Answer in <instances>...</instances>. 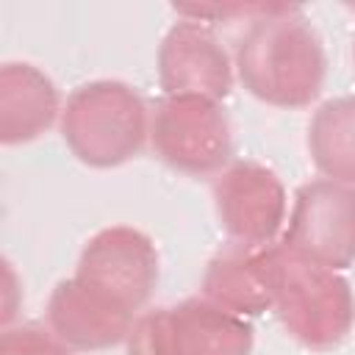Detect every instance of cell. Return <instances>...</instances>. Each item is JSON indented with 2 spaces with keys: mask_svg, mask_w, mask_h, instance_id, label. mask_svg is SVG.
I'll use <instances>...</instances> for the list:
<instances>
[{
  "mask_svg": "<svg viewBox=\"0 0 355 355\" xmlns=\"http://www.w3.org/2000/svg\"><path fill=\"white\" fill-rule=\"evenodd\" d=\"M324 47L297 6L272 3L252 19L236 47V72L244 89L277 108L311 105L324 83Z\"/></svg>",
  "mask_w": 355,
  "mask_h": 355,
  "instance_id": "1",
  "label": "cell"
},
{
  "mask_svg": "<svg viewBox=\"0 0 355 355\" xmlns=\"http://www.w3.org/2000/svg\"><path fill=\"white\" fill-rule=\"evenodd\" d=\"M61 136L80 164L94 169L119 166L136 158L150 139V111L133 86L92 80L67 97Z\"/></svg>",
  "mask_w": 355,
  "mask_h": 355,
  "instance_id": "2",
  "label": "cell"
},
{
  "mask_svg": "<svg viewBox=\"0 0 355 355\" xmlns=\"http://www.w3.org/2000/svg\"><path fill=\"white\" fill-rule=\"evenodd\" d=\"M275 277V313L286 333L311 349H330L355 324L349 280L319 263L294 255L283 241L269 244Z\"/></svg>",
  "mask_w": 355,
  "mask_h": 355,
  "instance_id": "3",
  "label": "cell"
},
{
  "mask_svg": "<svg viewBox=\"0 0 355 355\" xmlns=\"http://www.w3.org/2000/svg\"><path fill=\"white\" fill-rule=\"evenodd\" d=\"M252 344L247 319L205 297L147 311L128 333V355H252Z\"/></svg>",
  "mask_w": 355,
  "mask_h": 355,
  "instance_id": "4",
  "label": "cell"
},
{
  "mask_svg": "<svg viewBox=\"0 0 355 355\" xmlns=\"http://www.w3.org/2000/svg\"><path fill=\"white\" fill-rule=\"evenodd\" d=\"M153 153L183 175L222 172L233 153L225 108L205 97H161L150 114Z\"/></svg>",
  "mask_w": 355,
  "mask_h": 355,
  "instance_id": "5",
  "label": "cell"
},
{
  "mask_svg": "<svg viewBox=\"0 0 355 355\" xmlns=\"http://www.w3.org/2000/svg\"><path fill=\"white\" fill-rule=\"evenodd\" d=\"M283 244L324 269L355 263V189L319 178L297 189Z\"/></svg>",
  "mask_w": 355,
  "mask_h": 355,
  "instance_id": "6",
  "label": "cell"
},
{
  "mask_svg": "<svg viewBox=\"0 0 355 355\" xmlns=\"http://www.w3.org/2000/svg\"><path fill=\"white\" fill-rule=\"evenodd\" d=\"M72 277L136 313L158 283V250L147 233L114 225L86 241Z\"/></svg>",
  "mask_w": 355,
  "mask_h": 355,
  "instance_id": "7",
  "label": "cell"
},
{
  "mask_svg": "<svg viewBox=\"0 0 355 355\" xmlns=\"http://www.w3.org/2000/svg\"><path fill=\"white\" fill-rule=\"evenodd\" d=\"M214 208L219 227L233 244H275L286 222V189L280 178L258 161H236L214 180Z\"/></svg>",
  "mask_w": 355,
  "mask_h": 355,
  "instance_id": "8",
  "label": "cell"
},
{
  "mask_svg": "<svg viewBox=\"0 0 355 355\" xmlns=\"http://www.w3.org/2000/svg\"><path fill=\"white\" fill-rule=\"evenodd\" d=\"M233 67L219 36L205 22H175L158 47V80L166 97L219 103L233 89Z\"/></svg>",
  "mask_w": 355,
  "mask_h": 355,
  "instance_id": "9",
  "label": "cell"
},
{
  "mask_svg": "<svg viewBox=\"0 0 355 355\" xmlns=\"http://www.w3.org/2000/svg\"><path fill=\"white\" fill-rule=\"evenodd\" d=\"M136 313L80 283L78 277L61 280L47 302V327L69 349H108L128 341Z\"/></svg>",
  "mask_w": 355,
  "mask_h": 355,
  "instance_id": "10",
  "label": "cell"
},
{
  "mask_svg": "<svg viewBox=\"0 0 355 355\" xmlns=\"http://www.w3.org/2000/svg\"><path fill=\"white\" fill-rule=\"evenodd\" d=\"M202 297L236 316H258L275 305L272 252L266 247L227 244L205 266Z\"/></svg>",
  "mask_w": 355,
  "mask_h": 355,
  "instance_id": "11",
  "label": "cell"
},
{
  "mask_svg": "<svg viewBox=\"0 0 355 355\" xmlns=\"http://www.w3.org/2000/svg\"><path fill=\"white\" fill-rule=\"evenodd\" d=\"M61 114L55 83L33 64L8 61L0 69V141L39 139Z\"/></svg>",
  "mask_w": 355,
  "mask_h": 355,
  "instance_id": "12",
  "label": "cell"
},
{
  "mask_svg": "<svg viewBox=\"0 0 355 355\" xmlns=\"http://www.w3.org/2000/svg\"><path fill=\"white\" fill-rule=\"evenodd\" d=\"M308 153L327 180L355 189V97H336L313 111Z\"/></svg>",
  "mask_w": 355,
  "mask_h": 355,
  "instance_id": "13",
  "label": "cell"
},
{
  "mask_svg": "<svg viewBox=\"0 0 355 355\" xmlns=\"http://www.w3.org/2000/svg\"><path fill=\"white\" fill-rule=\"evenodd\" d=\"M0 355H69V347L50 327L17 324L3 330Z\"/></svg>",
  "mask_w": 355,
  "mask_h": 355,
  "instance_id": "14",
  "label": "cell"
},
{
  "mask_svg": "<svg viewBox=\"0 0 355 355\" xmlns=\"http://www.w3.org/2000/svg\"><path fill=\"white\" fill-rule=\"evenodd\" d=\"M183 19H194V22H233V19H258L261 14H266L272 8V3H200V6H172Z\"/></svg>",
  "mask_w": 355,
  "mask_h": 355,
  "instance_id": "15",
  "label": "cell"
},
{
  "mask_svg": "<svg viewBox=\"0 0 355 355\" xmlns=\"http://www.w3.org/2000/svg\"><path fill=\"white\" fill-rule=\"evenodd\" d=\"M352 55H355V53H352Z\"/></svg>",
  "mask_w": 355,
  "mask_h": 355,
  "instance_id": "16",
  "label": "cell"
}]
</instances>
